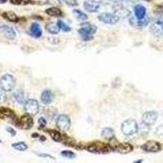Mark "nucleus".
<instances>
[{
    "label": "nucleus",
    "instance_id": "a211bd4d",
    "mask_svg": "<svg viewBox=\"0 0 163 163\" xmlns=\"http://www.w3.org/2000/svg\"><path fill=\"white\" fill-rule=\"evenodd\" d=\"M134 12H135V16L139 20L144 19L146 16V8L145 7H144L143 5L138 4L135 6L134 7Z\"/></svg>",
    "mask_w": 163,
    "mask_h": 163
},
{
    "label": "nucleus",
    "instance_id": "a878e982",
    "mask_svg": "<svg viewBox=\"0 0 163 163\" xmlns=\"http://www.w3.org/2000/svg\"><path fill=\"white\" fill-rule=\"evenodd\" d=\"M46 30L47 31H48L51 35H57L59 31H60V29L58 27L57 23L55 24L53 22H49V23L47 24Z\"/></svg>",
    "mask_w": 163,
    "mask_h": 163
},
{
    "label": "nucleus",
    "instance_id": "1a4fd4ad",
    "mask_svg": "<svg viewBox=\"0 0 163 163\" xmlns=\"http://www.w3.org/2000/svg\"><path fill=\"white\" fill-rule=\"evenodd\" d=\"M150 31L154 36L161 37L163 35V18H157L150 25Z\"/></svg>",
    "mask_w": 163,
    "mask_h": 163
},
{
    "label": "nucleus",
    "instance_id": "49530a36",
    "mask_svg": "<svg viewBox=\"0 0 163 163\" xmlns=\"http://www.w3.org/2000/svg\"><path fill=\"white\" fill-rule=\"evenodd\" d=\"M8 0H0V3H5V2H7Z\"/></svg>",
    "mask_w": 163,
    "mask_h": 163
},
{
    "label": "nucleus",
    "instance_id": "c03bdc74",
    "mask_svg": "<svg viewBox=\"0 0 163 163\" xmlns=\"http://www.w3.org/2000/svg\"><path fill=\"white\" fill-rule=\"evenodd\" d=\"M39 135L38 133H33L32 134V137L33 138H38V137H39Z\"/></svg>",
    "mask_w": 163,
    "mask_h": 163
},
{
    "label": "nucleus",
    "instance_id": "f03ea898",
    "mask_svg": "<svg viewBox=\"0 0 163 163\" xmlns=\"http://www.w3.org/2000/svg\"><path fill=\"white\" fill-rule=\"evenodd\" d=\"M97 27L95 25L90 24L89 22L83 23L80 29L78 30V34L84 41H90L94 38V35L96 33Z\"/></svg>",
    "mask_w": 163,
    "mask_h": 163
},
{
    "label": "nucleus",
    "instance_id": "b1692460",
    "mask_svg": "<svg viewBox=\"0 0 163 163\" xmlns=\"http://www.w3.org/2000/svg\"><path fill=\"white\" fill-rule=\"evenodd\" d=\"M45 13L47 14L48 16H53V17H58V16H62V12L60 8H58L56 7H49L47 9H46L45 11Z\"/></svg>",
    "mask_w": 163,
    "mask_h": 163
},
{
    "label": "nucleus",
    "instance_id": "f8f14e48",
    "mask_svg": "<svg viewBox=\"0 0 163 163\" xmlns=\"http://www.w3.org/2000/svg\"><path fill=\"white\" fill-rule=\"evenodd\" d=\"M0 119L16 121V113L12 109L7 107H0Z\"/></svg>",
    "mask_w": 163,
    "mask_h": 163
},
{
    "label": "nucleus",
    "instance_id": "473e14b6",
    "mask_svg": "<svg viewBox=\"0 0 163 163\" xmlns=\"http://www.w3.org/2000/svg\"><path fill=\"white\" fill-rule=\"evenodd\" d=\"M10 2L14 5H27L33 3L31 0H10Z\"/></svg>",
    "mask_w": 163,
    "mask_h": 163
},
{
    "label": "nucleus",
    "instance_id": "37998d69",
    "mask_svg": "<svg viewBox=\"0 0 163 163\" xmlns=\"http://www.w3.org/2000/svg\"><path fill=\"white\" fill-rule=\"evenodd\" d=\"M112 2H115V3H120L121 2H122L123 0H109Z\"/></svg>",
    "mask_w": 163,
    "mask_h": 163
},
{
    "label": "nucleus",
    "instance_id": "2eb2a0df",
    "mask_svg": "<svg viewBox=\"0 0 163 163\" xmlns=\"http://www.w3.org/2000/svg\"><path fill=\"white\" fill-rule=\"evenodd\" d=\"M0 31L5 38H7L9 40H13L16 39V33L13 28L7 25H2L0 26Z\"/></svg>",
    "mask_w": 163,
    "mask_h": 163
},
{
    "label": "nucleus",
    "instance_id": "bb28decb",
    "mask_svg": "<svg viewBox=\"0 0 163 163\" xmlns=\"http://www.w3.org/2000/svg\"><path fill=\"white\" fill-rule=\"evenodd\" d=\"M12 147L17 151L23 152L28 149V145L25 142H17L12 144Z\"/></svg>",
    "mask_w": 163,
    "mask_h": 163
},
{
    "label": "nucleus",
    "instance_id": "6e6552de",
    "mask_svg": "<svg viewBox=\"0 0 163 163\" xmlns=\"http://www.w3.org/2000/svg\"><path fill=\"white\" fill-rule=\"evenodd\" d=\"M98 20L102 23L107 24V25H115L118 22L120 18L115 13L103 12V13L100 14L98 16Z\"/></svg>",
    "mask_w": 163,
    "mask_h": 163
},
{
    "label": "nucleus",
    "instance_id": "ddd939ff",
    "mask_svg": "<svg viewBox=\"0 0 163 163\" xmlns=\"http://www.w3.org/2000/svg\"><path fill=\"white\" fill-rule=\"evenodd\" d=\"M113 151H116L117 153L122 154H127L130 153L131 152L133 151L134 148L133 146L129 144V143H119L117 145H115L113 147Z\"/></svg>",
    "mask_w": 163,
    "mask_h": 163
},
{
    "label": "nucleus",
    "instance_id": "72a5a7b5",
    "mask_svg": "<svg viewBox=\"0 0 163 163\" xmlns=\"http://www.w3.org/2000/svg\"><path fill=\"white\" fill-rule=\"evenodd\" d=\"M47 122V120L44 118L43 117H41L39 119V129H43L44 127H46Z\"/></svg>",
    "mask_w": 163,
    "mask_h": 163
},
{
    "label": "nucleus",
    "instance_id": "2f4dec72",
    "mask_svg": "<svg viewBox=\"0 0 163 163\" xmlns=\"http://www.w3.org/2000/svg\"><path fill=\"white\" fill-rule=\"evenodd\" d=\"M60 155L68 159H74L76 157V155L75 153H74V152L69 151V150H63L60 153Z\"/></svg>",
    "mask_w": 163,
    "mask_h": 163
},
{
    "label": "nucleus",
    "instance_id": "c756f323",
    "mask_svg": "<svg viewBox=\"0 0 163 163\" xmlns=\"http://www.w3.org/2000/svg\"><path fill=\"white\" fill-rule=\"evenodd\" d=\"M138 132H140L141 135H147V134L149 132V126L145 124L144 122H142V123L139 126Z\"/></svg>",
    "mask_w": 163,
    "mask_h": 163
},
{
    "label": "nucleus",
    "instance_id": "6ab92c4d",
    "mask_svg": "<svg viewBox=\"0 0 163 163\" xmlns=\"http://www.w3.org/2000/svg\"><path fill=\"white\" fill-rule=\"evenodd\" d=\"M83 7H84V9L88 12H97L98 10L100 8V4L98 3H95L93 2H91L89 0L88 1H85L84 2V4H83Z\"/></svg>",
    "mask_w": 163,
    "mask_h": 163
},
{
    "label": "nucleus",
    "instance_id": "7c9ffc66",
    "mask_svg": "<svg viewBox=\"0 0 163 163\" xmlns=\"http://www.w3.org/2000/svg\"><path fill=\"white\" fill-rule=\"evenodd\" d=\"M45 112H46V115L50 118H53V117H55V115L57 113V110L55 109V108L53 107H48L45 109Z\"/></svg>",
    "mask_w": 163,
    "mask_h": 163
},
{
    "label": "nucleus",
    "instance_id": "7ed1b4c3",
    "mask_svg": "<svg viewBox=\"0 0 163 163\" xmlns=\"http://www.w3.org/2000/svg\"><path fill=\"white\" fill-rule=\"evenodd\" d=\"M139 125L136 120L127 119L121 125V131L124 136H131L138 132Z\"/></svg>",
    "mask_w": 163,
    "mask_h": 163
},
{
    "label": "nucleus",
    "instance_id": "9d476101",
    "mask_svg": "<svg viewBox=\"0 0 163 163\" xmlns=\"http://www.w3.org/2000/svg\"><path fill=\"white\" fill-rule=\"evenodd\" d=\"M157 117H158V113L157 111H147L143 114L142 120L144 123L149 125V126H152L157 122Z\"/></svg>",
    "mask_w": 163,
    "mask_h": 163
},
{
    "label": "nucleus",
    "instance_id": "9b49d317",
    "mask_svg": "<svg viewBox=\"0 0 163 163\" xmlns=\"http://www.w3.org/2000/svg\"><path fill=\"white\" fill-rule=\"evenodd\" d=\"M143 150L148 153H157L161 150V146L158 142L154 140H149L141 146Z\"/></svg>",
    "mask_w": 163,
    "mask_h": 163
},
{
    "label": "nucleus",
    "instance_id": "4468645a",
    "mask_svg": "<svg viewBox=\"0 0 163 163\" xmlns=\"http://www.w3.org/2000/svg\"><path fill=\"white\" fill-rule=\"evenodd\" d=\"M129 22H130V25H131V26L137 28V29H140V28L145 27V26L149 24V19L148 18L147 16H145L144 19L139 20V19H137L136 16H134L130 17Z\"/></svg>",
    "mask_w": 163,
    "mask_h": 163
},
{
    "label": "nucleus",
    "instance_id": "cd10ccee",
    "mask_svg": "<svg viewBox=\"0 0 163 163\" xmlns=\"http://www.w3.org/2000/svg\"><path fill=\"white\" fill-rule=\"evenodd\" d=\"M73 13L75 15V16L78 20H80V21H86V20H88V16L87 14H85L83 12L80 11L79 9H74L73 11Z\"/></svg>",
    "mask_w": 163,
    "mask_h": 163
},
{
    "label": "nucleus",
    "instance_id": "f257e3e1",
    "mask_svg": "<svg viewBox=\"0 0 163 163\" xmlns=\"http://www.w3.org/2000/svg\"><path fill=\"white\" fill-rule=\"evenodd\" d=\"M86 149L90 153L96 154H106L113 150L111 145L103 142H98V141L91 143L86 147Z\"/></svg>",
    "mask_w": 163,
    "mask_h": 163
},
{
    "label": "nucleus",
    "instance_id": "412c9836",
    "mask_svg": "<svg viewBox=\"0 0 163 163\" xmlns=\"http://www.w3.org/2000/svg\"><path fill=\"white\" fill-rule=\"evenodd\" d=\"M47 132H48L49 136H51V138L54 141H55V142H61V141H63L64 136L59 131H55V130H48Z\"/></svg>",
    "mask_w": 163,
    "mask_h": 163
},
{
    "label": "nucleus",
    "instance_id": "0eeeda50",
    "mask_svg": "<svg viewBox=\"0 0 163 163\" xmlns=\"http://www.w3.org/2000/svg\"><path fill=\"white\" fill-rule=\"evenodd\" d=\"M16 125L22 130H30L34 126V119L31 115L25 114L16 122Z\"/></svg>",
    "mask_w": 163,
    "mask_h": 163
},
{
    "label": "nucleus",
    "instance_id": "f704fd0d",
    "mask_svg": "<svg viewBox=\"0 0 163 163\" xmlns=\"http://www.w3.org/2000/svg\"><path fill=\"white\" fill-rule=\"evenodd\" d=\"M63 1L65 4H67L69 7H76L78 5L77 0H63Z\"/></svg>",
    "mask_w": 163,
    "mask_h": 163
},
{
    "label": "nucleus",
    "instance_id": "4be33fe9",
    "mask_svg": "<svg viewBox=\"0 0 163 163\" xmlns=\"http://www.w3.org/2000/svg\"><path fill=\"white\" fill-rule=\"evenodd\" d=\"M2 16L6 20L11 21V22H14V23L18 22L19 20H20L17 15L13 12H4L2 14Z\"/></svg>",
    "mask_w": 163,
    "mask_h": 163
},
{
    "label": "nucleus",
    "instance_id": "f3484780",
    "mask_svg": "<svg viewBox=\"0 0 163 163\" xmlns=\"http://www.w3.org/2000/svg\"><path fill=\"white\" fill-rule=\"evenodd\" d=\"M41 102L46 105H48L52 103L53 101V94L50 90H44L42 92L41 96H40Z\"/></svg>",
    "mask_w": 163,
    "mask_h": 163
},
{
    "label": "nucleus",
    "instance_id": "423d86ee",
    "mask_svg": "<svg viewBox=\"0 0 163 163\" xmlns=\"http://www.w3.org/2000/svg\"><path fill=\"white\" fill-rule=\"evenodd\" d=\"M55 125L58 129L60 131H68L71 126V120L66 114L59 115L55 121Z\"/></svg>",
    "mask_w": 163,
    "mask_h": 163
},
{
    "label": "nucleus",
    "instance_id": "a19ab883",
    "mask_svg": "<svg viewBox=\"0 0 163 163\" xmlns=\"http://www.w3.org/2000/svg\"><path fill=\"white\" fill-rule=\"evenodd\" d=\"M156 11L157 12H161V13H163V2L162 3H161V4H159L157 6Z\"/></svg>",
    "mask_w": 163,
    "mask_h": 163
},
{
    "label": "nucleus",
    "instance_id": "20e7f679",
    "mask_svg": "<svg viewBox=\"0 0 163 163\" xmlns=\"http://www.w3.org/2000/svg\"><path fill=\"white\" fill-rule=\"evenodd\" d=\"M16 86V79L12 74H4L0 78V88L5 92H12Z\"/></svg>",
    "mask_w": 163,
    "mask_h": 163
},
{
    "label": "nucleus",
    "instance_id": "e433bc0d",
    "mask_svg": "<svg viewBox=\"0 0 163 163\" xmlns=\"http://www.w3.org/2000/svg\"><path fill=\"white\" fill-rule=\"evenodd\" d=\"M6 100H7V96L5 94V92L1 89L0 90V103H3Z\"/></svg>",
    "mask_w": 163,
    "mask_h": 163
},
{
    "label": "nucleus",
    "instance_id": "58836bf2",
    "mask_svg": "<svg viewBox=\"0 0 163 163\" xmlns=\"http://www.w3.org/2000/svg\"><path fill=\"white\" fill-rule=\"evenodd\" d=\"M6 131H7V132H8V134L11 135V136H15L16 135V131L12 127L7 126V127H6Z\"/></svg>",
    "mask_w": 163,
    "mask_h": 163
},
{
    "label": "nucleus",
    "instance_id": "c9c22d12",
    "mask_svg": "<svg viewBox=\"0 0 163 163\" xmlns=\"http://www.w3.org/2000/svg\"><path fill=\"white\" fill-rule=\"evenodd\" d=\"M47 4L53 5L54 7H56L58 5L61 4V1H60V0H47Z\"/></svg>",
    "mask_w": 163,
    "mask_h": 163
},
{
    "label": "nucleus",
    "instance_id": "c85d7f7f",
    "mask_svg": "<svg viewBox=\"0 0 163 163\" xmlns=\"http://www.w3.org/2000/svg\"><path fill=\"white\" fill-rule=\"evenodd\" d=\"M57 25L58 27H59V29H60V30H61L63 32L67 33L71 31V27H70L69 25H67L66 23H64L63 21L59 20V21H57Z\"/></svg>",
    "mask_w": 163,
    "mask_h": 163
},
{
    "label": "nucleus",
    "instance_id": "a18cd8bd",
    "mask_svg": "<svg viewBox=\"0 0 163 163\" xmlns=\"http://www.w3.org/2000/svg\"><path fill=\"white\" fill-rule=\"evenodd\" d=\"M39 139H40V140H42V141H45V140H46V137L43 136H39Z\"/></svg>",
    "mask_w": 163,
    "mask_h": 163
},
{
    "label": "nucleus",
    "instance_id": "de8ad7c7",
    "mask_svg": "<svg viewBox=\"0 0 163 163\" xmlns=\"http://www.w3.org/2000/svg\"><path fill=\"white\" fill-rule=\"evenodd\" d=\"M142 160H140V161H135V162H136V163H138V162H142Z\"/></svg>",
    "mask_w": 163,
    "mask_h": 163
},
{
    "label": "nucleus",
    "instance_id": "5701e85b",
    "mask_svg": "<svg viewBox=\"0 0 163 163\" xmlns=\"http://www.w3.org/2000/svg\"><path fill=\"white\" fill-rule=\"evenodd\" d=\"M101 136L106 140H111L114 137V130L111 127H105L101 131Z\"/></svg>",
    "mask_w": 163,
    "mask_h": 163
},
{
    "label": "nucleus",
    "instance_id": "4c0bfd02",
    "mask_svg": "<svg viewBox=\"0 0 163 163\" xmlns=\"http://www.w3.org/2000/svg\"><path fill=\"white\" fill-rule=\"evenodd\" d=\"M155 133H156L157 136H163V124L160 125V126H158L157 127Z\"/></svg>",
    "mask_w": 163,
    "mask_h": 163
},
{
    "label": "nucleus",
    "instance_id": "393cba45",
    "mask_svg": "<svg viewBox=\"0 0 163 163\" xmlns=\"http://www.w3.org/2000/svg\"><path fill=\"white\" fill-rule=\"evenodd\" d=\"M114 13L117 15L119 18L122 17V18H125V17H127L131 15V12L127 10L126 8H124V7H117L115 9Z\"/></svg>",
    "mask_w": 163,
    "mask_h": 163
},
{
    "label": "nucleus",
    "instance_id": "09e8293b",
    "mask_svg": "<svg viewBox=\"0 0 163 163\" xmlns=\"http://www.w3.org/2000/svg\"><path fill=\"white\" fill-rule=\"evenodd\" d=\"M145 1H148V2H149V1H152V0H145Z\"/></svg>",
    "mask_w": 163,
    "mask_h": 163
},
{
    "label": "nucleus",
    "instance_id": "8fccbe9b",
    "mask_svg": "<svg viewBox=\"0 0 163 163\" xmlns=\"http://www.w3.org/2000/svg\"><path fill=\"white\" fill-rule=\"evenodd\" d=\"M0 143H2V140H0Z\"/></svg>",
    "mask_w": 163,
    "mask_h": 163
},
{
    "label": "nucleus",
    "instance_id": "dca6fc26",
    "mask_svg": "<svg viewBox=\"0 0 163 163\" xmlns=\"http://www.w3.org/2000/svg\"><path fill=\"white\" fill-rule=\"evenodd\" d=\"M30 35H32L33 37L39 39L43 35V30H42L41 25H39L37 22H34L31 24L30 28Z\"/></svg>",
    "mask_w": 163,
    "mask_h": 163
},
{
    "label": "nucleus",
    "instance_id": "ea45409f",
    "mask_svg": "<svg viewBox=\"0 0 163 163\" xmlns=\"http://www.w3.org/2000/svg\"><path fill=\"white\" fill-rule=\"evenodd\" d=\"M38 156H39L40 157H48V158H51V159H54L55 160V157L52 156H51V155H49V154H47V153H37Z\"/></svg>",
    "mask_w": 163,
    "mask_h": 163
},
{
    "label": "nucleus",
    "instance_id": "79ce46f5",
    "mask_svg": "<svg viewBox=\"0 0 163 163\" xmlns=\"http://www.w3.org/2000/svg\"><path fill=\"white\" fill-rule=\"evenodd\" d=\"M91 2H93L95 3H98V4L100 5V3L102 2V0H89Z\"/></svg>",
    "mask_w": 163,
    "mask_h": 163
},
{
    "label": "nucleus",
    "instance_id": "aec40b11",
    "mask_svg": "<svg viewBox=\"0 0 163 163\" xmlns=\"http://www.w3.org/2000/svg\"><path fill=\"white\" fill-rule=\"evenodd\" d=\"M13 97L15 100L19 104H25L27 99H26V95L23 91H17L16 93H14Z\"/></svg>",
    "mask_w": 163,
    "mask_h": 163
},
{
    "label": "nucleus",
    "instance_id": "39448f33",
    "mask_svg": "<svg viewBox=\"0 0 163 163\" xmlns=\"http://www.w3.org/2000/svg\"><path fill=\"white\" fill-rule=\"evenodd\" d=\"M24 108L26 113L35 116L39 112V104L36 100L28 99L24 104Z\"/></svg>",
    "mask_w": 163,
    "mask_h": 163
}]
</instances>
